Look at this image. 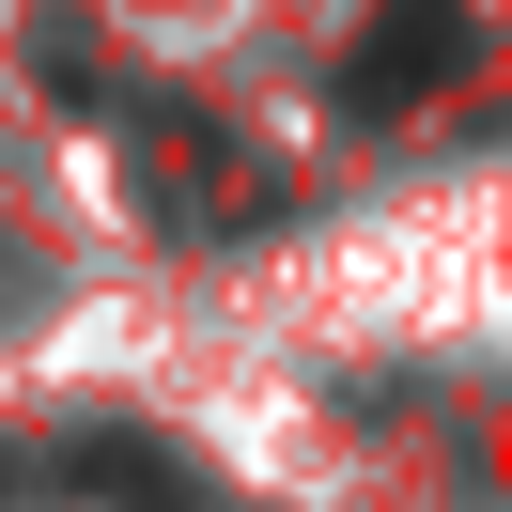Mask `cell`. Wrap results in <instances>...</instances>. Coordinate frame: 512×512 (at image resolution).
Returning a JSON list of instances; mask_svg holds the SVG:
<instances>
[{
  "label": "cell",
  "mask_w": 512,
  "mask_h": 512,
  "mask_svg": "<svg viewBox=\"0 0 512 512\" xmlns=\"http://www.w3.org/2000/svg\"><path fill=\"white\" fill-rule=\"evenodd\" d=\"M450 63H466V16H450V0H373V47L342 63V94L357 109H404V94H435Z\"/></svg>",
  "instance_id": "obj_1"
}]
</instances>
